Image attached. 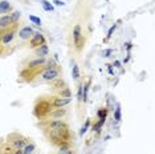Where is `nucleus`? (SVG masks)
Masks as SVG:
<instances>
[{
	"label": "nucleus",
	"instance_id": "1",
	"mask_svg": "<svg viewBox=\"0 0 155 154\" xmlns=\"http://www.w3.org/2000/svg\"><path fill=\"white\" fill-rule=\"evenodd\" d=\"M49 139L57 145L58 148L61 146H69L70 139V132L68 125L61 120H53L49 122Z\"/></svg>",
	"mask_w": 155,
	"mask_h": 154
},
{
	"label": "nucleus",
	"instance_id": "2",
	"mask_svg": "<svg viewBox=\"0 0 155 154\" xmlns=\"http://www.w3.org/2000/svg\"><path fill=\"white\" fill-rule=\"evenodd\" d=\"M52 112V104L47 101H40L35 108V114L37 117H45Z\"/></svg>",
	"mask_w": 155,
	"mask_h": 154
},
{
	"label": "nucleus",
	"instance_id": "3",
	"mask_svg": "<svg viewBox=\"0 0 155 154\" xmlns=\"http://www.w3.org/2000/svg\"><path fill=\"white\" fill-rule=\"evenodd\" d=\"M31 47H40V45L45 44V38L40 32H36L31 36Z\"/></svg>",
	"mask_w": 155,
	"mask_h": 154
},
{
	"label": "nucleus",
	"instance_id": "4",
	"mask_svg": "<svg viewBox=\"0 0 155 154\" xmlns=\"http://www.w3.org/2000/svg\"><path fill=\"white\" fill-rule=\"evenodd\" d=\"M15 137H16V134H15ZM9 139H11V138H9ZM25 145H27V141L23 137H20V136H17L16 138L11 139V146L13 149H23Z\"/></svg>",
	"mask_w": 155,
	"mask_h": 154
},
{
	"label": "nucleus",
	"instance_id": "5",
	"mask_svg": "<svg viewBox=\"0 0 155 154\" xmlns=\"http://www.w3.org/2000/svg\"><path fill=\"white\" fill-rule=\"evenodd\" d=\"M58 76V71L57 69H45L43 73V79L47 80V81H51V80L57 79Z\"/></svg>",
	"mask_w": 155,
	"mask_h": 154
},
{
	"label": "nucleus",
	"instance_id": "6",
	"mask_svg": "<svg viewBox=\"0 0 155 154\" xmlns=\"http://www.w3.org/2000/svg\"><path fill=\"white\" fill-rule=\"evenodd\" d=\"M73 40H74V44L77 45V48H81V27L76 25L74 29H73Z\"/></svg>",
	"mask_w": 155,
	"mask_h": 154
},
{
	"label": "nucleus",
	"instance_id": "7",
	"mask_svg": "<svg viewBox=\"0 0 155 154\" xmlns=\"http://www.w3.org/2000/svg\"><path fill=\"white\" fill-rule=\"evenodd\" d=\"M69 102H70V99H64V97H61V99H54L53 102H52V106L61 108V106H65V105H68Z\"/></svg>",
	"mask_w": 155,
	"mask_h": 154
},
{
	"label": "nucleus",
	"instance_id": "8",
	"mask_svg": "<svg viewBox=\"0 0 155 154\" xmlns=\"http://www.w3.org/2000/svg\"><path fill=\"white\" fill-rule=\"evenodd\" d=\"M19 35H20V37L21 38H29L33 35V31H32V28L31 27H24L23 29L19 32Z\"/></svg>",
	"mask_w": 155,
	"mask_h": 154
},
{
	"label": "nucleus",
	"instance_id": "9",
	"mask_svg": "<svg viewBox=\"0 0 155 154\" xmlns=\"http://www.w3.org/2000/svg\"><path fill=\"white\" fill-rule=\"evenodd\" d=\"M49 114H51V117L53 118V120H58V118L64 117L66 114V110L65 109H56V110H52Z\"/></svg>",
	"mask_w": 155,
	"mask_h": 154
},
{
	"label": "nucleus",
	"instance_id": "10",
	"mask_svg": "<svg viewBox=\"0 0 155 154\" xmlns=\"http://www.w3.org/2000/svg\"><path fill=\"white\" fill-rule=\"evenodd\" d=\"M11 24H12L11 16H3V17H0V28H2V29H4V28H8Z\"/></svg>",
	"mask_w": 155,
	"mask_h": 154
},
{
	"label": "nucleus",
	"instance_id": "11",
	"mask_svg": "<svg viewBox=\"0 0 155 154\" xmlns=\"http://www.w3.org/2000/svg\"><path fill=\"white\" fill-rule=\"evenodd\" d=\"M44 62H45L44 57H38V59H36V60H32V61L28 62V68H36V66L43 65Z\"/></svg>",
	"mask_w": 155,
	"mask_h": 154
},
{
	"label": "nucleus",
	"instance_id": "12",
	"mask_svg": "<svg viewBox=\"0 0 155 154\" xmlns=\"http://www.w3.org/2000/svg\"><path fill=\"white\" fill-rule=\"evenodd\" d=\"M36 55L40 56V57H45L48 55V45L47 44H43L36 49Z\"/></svg>",
	"mask_w": 155,
	"mask_h": 154
},
{
	"label": "nucleus",
	"instance_id": "13",
	"mask_svg": "<svg viewBox=\"0 0 155 154\" xmlns=\"http://www.w3.org/2000/svg\"><path fill=\"white\" fill-rule=\"evenodd\" d=\"M13 36H15V32H13V31H11V32H8V33H4V36H3V38H2L3 44H9L12 41Z\"/></svg>",
	"mask_w": 155,
	"mask_h": 154
},
{
	"label": "nucleus",
	"instance_id": "14",
	"mask_svg": "<svg viewBox=\"0 0 155 154\" xmlns=\"http://www.w3.org/2000/svg\"><path fill=\"white\" fill-rule=\"evenodd\" d=\"M9 9H11V5H9L8 2H5V0L0 2V13H5V12H8Z\"/></svg>",
	"mask_w": 155,
	"mask_h": 154
},
{
	"label": "nucleus",
	"instance_id": "15",
	"mask_svg": "<svg viewBox=\"0 0 155 154\" xmlns=\"http://www.w3.org/2000/svg\"><path fill=\"white\" fill-rule=\"evenodd\" d=\"M40 3H41V5H43V8H44L47 12H52V11H53V9H54V8H53V5H52L49 2H47V0H40Z\"/></svg>",
	"mask_w": 155,
	"mask_h": 154
},
{
	"label": "nucleus",
	"instance_id": "16",
	"mask_svg": "<svg viewBox=\"0 0 155 154\" xmlns=\"http://www.w3.org/2000/svg\"><path fill=\"white\" fill-rule=\"evenodd\" d=\"M33 150H35V145L33 143H29V145H25L23 148V153L24 154H32Z\"/></svg>",
	"mask_w": 155,
	"mask_h": 154
},
{
	"label": "nucleus",
	"instance_id": "17",
	"mask_svg": "<svg viewBox=\"0 0 155 154\" xmlns=\"http://www.w3.org/2000/svg\"><path fill=\"white\" fill-rule=\"evenodd\" d=\"M60 94H61V97H64V99H70V96H72V93H70V90L68 88H64L60 90Z\"/></svg>",
	"mask_w": 155,
	"mask_h": 154
},
{
	"label": "nucleus",
	"instance_id": "18",
	"mask_svg": "<svg viewBox=\"0 0 155 154\" xmlns=\"http://www.w3.org/2000/svg\"><path fill=\"white\" fill-rule=\"evenodd\" d=\"M72 75H73V79H74V80H78V77H80V69H78V66H77V65H73Z\"/></svg>",
	"mask_w": 155,
	"mask_h": 154
},
{
	"label": "nucleus",
	"instance_id": "19",
	"mask_svg": "<svg viewBox=\"0 0 155 154\" xmlns=\"http://www.w3.org/2000/svg\"><path fill=\"white\" fill-rule=\"evenodd\" d=\"M58 154H73V152L69 149V146H61L58 150Z\"/></svg>",
	"mask_w": 155,
	"mask_h": 154
},
{
	"label": "nucleus",
	"instance_id": "20",
	"mask_svg": "<svg viewBox=\"0 0 155 154\" xmlns=\"http://www.w3.org/2000/svg\"><path fill=\"white\" fill-rule=\"evenodd\" d=\"M114 118H115V121L119 122L121 121V106H117V109H115V113H114Z\"/></svg>",
	"mask_w": 155,
	"mask_h": 154
},
{
	"label": "nucleus",
	"instance_id": "21",
	"mask_svg": "<svg viewBox=\"0 0 155 154\" xmlns=\"http://www.w3.org/2000/svg\"><path fill=\"white\" fill-rule=\"evenodd\" d=\"M19 19H20V12H19V11H15V12H13L12 15H11V20H12V23H16Z\"/></svg>",
	"mask_w": 155,
	"mask_h": 154
},
{
	"label": "nucleus",
	"instance_id": "22",
	"mask_svg": "<svg viewBox=\"0 0 155 154\" xmlns=\"http://www.w3.org/2000/svg\"><path fill=\"white\" fill-rule=\"evenodd\" d=\"M29 20L32 23L36 24V25H41V20L38 19V17H36V16H29Z\"/></svg>",
	"mask_w": 155,
	"mask_h": 154
},
{
	"label": "nucleus",
	"instance_id": "23",
	"mask_svg": "<svg viewBox=\"0 0 155 154\" xmlns=\"http://www.w3.org/2000/svg\"><path fill=\"white\" fill-rule=\"evenodd\" d=\"M89 124H90V122H89V121H86V122H85V125H84V126L81 128V132H80V134H81V136H82V134H85L86 129L89 128Z\"/></svg>",
	"mask_w": 155,
	"mask_h": 154
},
{
	"label": "nucleus",
	"instance_id": "24",
	"mask_svg": "<svg viewBox=\"0 0 155 154\" xmlns=\"http://www.w3.org/2000/svg\"><path fill=\"white\" fill-rule=\"evenodd\" d=\"M98 116H100V120H105V117H106V109H105V110H100V112H98Z\"/></svg>",
	"mask_w": 155,
	"mask_h": 154
},
{
	"label": "nucleus",
	"instance_id": "25",
	"mask_svg": "<svg viewBox=\"0 0 155 154\" xmlns=\"http://www.w3.org/2000/svg\"><path fill=\"white\" fill-rule=\"evenodd\" d=\"M111 53H113V49H105L104 52H102V55H104L105 57H109Z\"/></svg>",
	"mask_w": 155,
	"mask_h": 154
},
{
	"label": "nucleus",
	"instance_id": "26",
	"mask_svg": "<svg viewBox=\"0 0 155 154\" xmlns=\"http://www.w3.org/2000/svg\"><path fill=\"white\" fill-rule=\"evenodd\" d=\"M82 88L84 86L80 85V88H78V101H82Z\"/></svg>",
	"mask_w": 155,
	"mask_h": 154
},
{
	"label": "nucleus",
	"instance_id": "27",
	"mask_svg": "<svg viewBox=\"0 0 155 154\" xmlns=\"http://www.w3.org/2000/svg\"><path fill=\"white\" fill-rule=\"evenodd\" d=\"M53 3H54V5H57V7L64 5V2H61V0H53Z\"/></svg>",
	"mask_w": 155,
	"mask_h": 154
},
{
	"label": "nucleus",
	"instance_id": "28",
	"mask_svg": "<svg viewBox=\"0 0 155 154\" xmlns=\"http://www.w3.org/2000/svg\"><path fill=\"white\" fill-rule=\"evenodd\" d=\"M114 29H115V24H114V25H113V27L110 28V31H109V33H107V37H110V36H111L113 32H114Z\"/></svg>",
	"mask_w": 155,
	"mask_h": 154
},
{
	"label": "nucleus",
	"instance_id": "29",
	"mask_svg": "<svg viewBox=\"0 0 155 154\" xmlns=\"http://www.w3.org/2000/svg\"><path fill=\"white\" fill-rule=\"evenodd\" d=\"M13 154H24L23 149H15V150H13Z\"/></svg>",
	"mask_w": 155,
	"mask_h": 154
}]
</instances>
